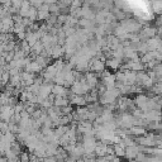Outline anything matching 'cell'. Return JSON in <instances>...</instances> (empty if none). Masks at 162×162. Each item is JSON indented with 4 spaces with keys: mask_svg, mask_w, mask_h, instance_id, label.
<instances>
[{
    "mask_svg": "<svg viewBox=\"0 0 162 162\" xmlns=\"http://www.w3.org/2000/svg\"><path fill=\"white\" fill-rule=\"evenodd\" d=\"M0 162H8L6 158H0Z\"/></svg>",
    "mask_w": 162,
    "mask_h": 162,
    "instance_id": "6da1fadb",
    "label": "cell"
}]
</instances>
